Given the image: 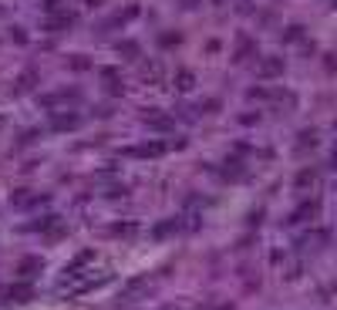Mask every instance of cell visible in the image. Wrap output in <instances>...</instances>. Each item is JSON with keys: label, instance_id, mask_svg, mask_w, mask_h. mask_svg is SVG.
<instances>
[{"label": "cell", "instance_id": "3", "mask_svg": "<svg viewBox=\"0 0 337 310\" xmlns=\"http://www.w3.org/2000/svg\"><path fill=\"white\" fill-rule=\"evenodd\" d=\"M330 166H334V169H337V148H334V159H330Z\"/></svg>", "mask_w": 337, "mask_h": 310}, {"label": "cell", "instance_id": "1", "mask_svg": "<svg viewBox=\"0 0 337 310\" xmlns=\"http://www.w3.org/2000/svg\"><path fill=\"white\" fill-rule=\"evenodd\" d=\"M162 148H165L162 142H148V145H142V148H135V152H142V155H158Z\"/></svg>", "mask_w": 337, "mask_h": 310}, {"label": "cell", "instance_id": "2", "mask_svg": "<svg viewBox=\"0 0 337 310\" xmlns=\"http://www.w3.org/2000/svg\"><path fill=\"white\" fill-rule=\"evenodd\" d=\"M307 216H314V206H300V212H293L290 222H300V219H307Z\"/></svg>", "mask_w": 337, "mask_h": 310}]
</instances>
